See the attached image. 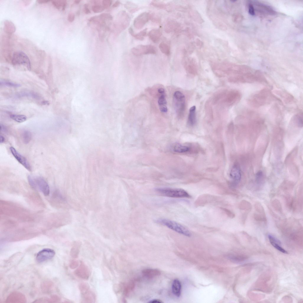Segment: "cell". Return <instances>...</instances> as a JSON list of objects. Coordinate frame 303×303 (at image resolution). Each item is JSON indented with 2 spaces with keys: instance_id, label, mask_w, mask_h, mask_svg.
<instances>
[{
  "instance_id": "30bf717a",
  "label": "cell",
  "mask_w": 303,
  "mask_h": 303,
  "mask_svg": "<svg viewBox=\"0 0 303 303\" xmlns=\"http://www.w3.org/2000/svg\"><path fill=\"white\" fill-rule=\"evenodd\" d=\"M158 92L160 94L158 100L160 111L162 113H166L168 112V109L164 89L163 88H160L158 89Z\"/></svg>"
},
{
  "instance_id": "52a82bcc",
  "label": "cell",
  "mask_w": 303,
  "mask_h": 303,
  "mask_svg": "<svg viewBox=\"0 0 303 303\" xmlns=\"http://www.w3.org/2000/svg\"><path fill=\"white\" fill-rule=\"evenodd\" d=\"M151 19V14L145 12L142 13L137 16L134 22V27L137 29L143 28Z\"/></svg>"
},
{
  "instance_id": "3957f363",
  "label": "cell",
  "mask_w": 303,
  "mask_h": 303,
  "mask_svg": "<svg viewBox=\"0 0 303 303\" xmlns=\"http://www.w3.org/2000/svg\"><path fill=\"white\" fill-rule=\"evenodd\" d=\"M271 93L267 89H263L252 96L249 100V104L255 107L263 105L271 99Z\"/></svg>"
},
{
  "instance_id": "5bb4252c",
  "label": "cell",
  "mask_w": 303,
  "mask_h": 303,
  "mask_svg": "<svg viewBox=\"0 0 303 303\" xmlns=\"http://www.w3.org/2000/svg\"><path fill=\"white\" fill-rule=\"evenodd\" d=\"M162 33L158 29H154L151 30L148 33L150 39L154 43L158 42L162 37Z\"/></svg>"
},
{
  "instance_id": "f1b7e54d",
  "label": "cell",
  "mask_w": 303,
  "mask_h": 303,
  "mask_svg": "<svg viewBox=\"0 0 303 303\" xmlns=\"http://www.w3.org/2000/svg\"><path fill=\"white\" fill-rule=\"evenodd\" d=\"M28 179L29 183L31 187L36 189L38 186L35 178L29 175L28 176Z\"/></svg>"
},
{
  "instance_id": "9a60e30c",
  "label": "cell",
  "mask_w": 303,
  "mask_h": 303,
  "mask_svg": "<svg viewBox=\"0 0 303 303\" xmlns=\"http://www.w3.org/2000/svg\"><path fill=\"white\" fill-rule=\"evenodd\" d=\"M172 292L176 297H179L181 295L182 284L180 281L178 279H174L172 286Z\"/></svg>"
},
{
  "instance_id": "4fadbf2b",
  "label": "cell",
  "mask_w": 303,
  "mask_h": 303,
  "mask_svg": "<svg viewBox=\"0 0 303 303\" xmlns=\"http://www.w3.org/2000/svg\"><path fill=\"white\" fill-rule=\"evenodd\" d=\"M142 274L145 277L151 279L160 276L161 274V272L157 269H148L142 271Z\"/></svg>"
},
{
  "instance_id": "e0dca14e",
  "label": "cell",
  "mask_w": 303,
  "mask_h": 303,
  "mask_svg": "<svg viewBox=\"0 0 303 303\" xmlns=\"http://www.w3.org/2000/svg\"><path fill=\"white\" fill-rule=\"evenodd\" d=\"M196 120V108L195 106H194L191 107L189 109L188 123L190 126H193L195 124Z\"/></svg>"
},
{
  "instance_id": "f35d334b",
  "label": "cell",
  "mask_w": 303,
  "mask_h": 303,
  "mask_svg": "<svg viewBox=\"0 0 303 303\" xmlns=\"http://www.w3.org/2000/svg\"><path fill=\"white\" fill-rule=\"evenodd\" d=\"M249 14L252 15H254L255 14L254 7L251 4H249Z\"/></svg>"
},
{
  "instance_id": "4316f807",
  "label": "cell",
  "mask_w": 303,
  "mask_h": 303,
  "mask_svg": "<svg viewBox=\"0 0 303 303\" xmlns=\"http://www.w3.org/2000/svg\"><path fill=\"white\" fill-rule=\"evenodd\" d=\"M175 23L172 21H169L165 26V31L167 33H170L174 31L175 28Z\"/></svg>"
},
{
  "instance_id": "f6af8a7d",
  "label": "cell",
  "mask_w": 303,
  "mask_h": 303,
  "mask_svg": "<svg viewBox=\"0 0 303 303\" xmlns=\"http://www.w3.org/2000/svg\"><path fill=\"white\" fill-rule=\"evenodd\" d=\"M5 140V139L4 137L2 136H1V141H0V143L1 144L3 143L4 142Z\"/></svg>"
},
{
  "instance_id": "603a6c76",
  "label": "cell",
  "mask_w": 303,
  "mask_h": 303,
  "mask_svg": "<svg viewBox=\"0 0 303 303\" xmlns=\"http://www.w3.org/2000/svg\"><path fill=\"white\" fill-rule=\"evenodd\" d=\"M22 136L23 142L25 144H28L32 138L31 133L28 130L25 131L23 132Z\"/></svg>"
},
{
  "instance_id": "4dcf8cb0",
  "label": "cell",
  "mask_w": 303,
  "mask_h": 303,
  "mask_svg": "<svg viewBox=\"0 0 303 303\" xmlns=\"http://www.w3.org/2000/svg\"><path fill=\"white\" fill-rule=\"evenodd\" d=\"M151 4L155 7L162 9H165L166 7V4L165 3L157 1H153Z\"/></svg>"
},
{
  "instance_id": "1f68e13d",
  "label": "cell",
  "mask_w": 303,
  "mask_h": 303,
  "mask_svg": "<svg viewBox=\"0 0 303 303\" xmlns=\"http://www.w3.org/2000/svg\"><path fill=\"white\" fill-rule=\"evenodd\" d=\"M92 9L94 12L96 13L102 12L105 9L103 6L101 5H95L92 7Z\"/></svg>"
},
{
  "instance_id": "f546056e",
  "label": "cell",
  "mask_w": 303,
  "mask_h": 303,
  "mask_svg": "<svg viewBox=\"0 0 303 303\" xmlns=\"http://www.w3.org/2000/svg\"><path fill=\"white\" fill-rule=\"evenodd\" d=\"M18 96L19 97H32L33 98H38L39 96L38 95L33 93L23 92L19 94L18 95Z\"/></svg>"
},
{
  "instance_id": "ac0fdd59",
  "label": "cell",
  "mask_w": 303,
  "mask_h": 303,
  "mask_svg": "<svg viewBox=\"0 0 303 303\" xmlns=\"http://www.w3.org/2000/svg\"><path fill=\"white\" fill-rule=\"evenodd\" d=\"M52 3L53 6L57 9L62 11L65 10L67 5V1L64 0L53 1H52Z\"/></svg>"
},
{
  "instance_id": "d590c367",
  "label": "cell",
  "mask_w": 303,
  "mask_h": 303,
  "mask_svg": "<svg viewBox=\"0 0 303 303\" xmlns=\"http://www.w3.org/2000/svg\"><path fill=\"white\" fill-rule=\"evenodd\" d=\"M102 6L105 9L109 8L112 4V1L111 0H104L102 1Z\"/></svg>"
},
{
  "instance_id": "7402d4cb",
  "label": "cell",
  "mask_w": 303,
  "mask_h": 303,
  "mask_svg": "<svg viewBox=\"0 0 303 303\" xmlns=\"http://www.w3.org/2000/svg\"><path fill=\"white\" fill-rule=\"evenodd\" d=\"M5 29L6 31L8 33L14 32L15 31V27L12 22L7 21L5 23Z\"/></svg>"
},
{
  "instance_id": "8d00e7d4",
  "label": "cell",
  "mask_w": 303,
  "mask_h": 303,
  "mask_svg": "<svg viewBox=\"0 0 303 303\" xmlns=\"http://www.w3.org/2000/svg\"><path fill=\"white\" fill-rule=\"evenodd\" d=\"M273 205L275 209L277 210L280 211L281 210V207L280 202L277 200H274Z\"/></svg>"
},
{
  "instance_id": "bcb514c9",
  "label": "cell",
  "mask_w": 303,
  "mask_h": 303,
  "mask_svg": "<svg viewBox=\"0 0 303 303\" xmlns=\"http://www.w3.org/2000/svg\"><path fill=\"white\" fill-rule=\"evenodd\" d=\"M80 1H77V0H76V1H74V3L75 4H78L80 3Z\"/></svg>"
},
{
  "instance_id": "5b68a950",
  "label": "cell",
  "mask_w": 303,
  "mask_h": 303,
  "mask_svg": "<svg viewBox=\"0 0 303 303\" xmlns=\"http://www.w3.org/2000/svg\"><path fill=\"white\" fill-rule=\"evenodd\" d=\"M12 62L15 65H22L26 68L29 70L31 69L30 61L25 53L22 51L15 52L13 54Z\"/></svg>"
},
{
  "instance_id": "d6a6232c",
  "label": "cell",
  "mask_w": 303,
  "mask_h": 303,
  "mask_svg": "<svg viewBox=\"0 0 303 303\" xmlns=\"http://www.w3.org/2000/svg\"><path fill=\"white\" fill-rule=\"evenodd\" d=\"M255 208L256 211L260 214L265 216V212L264 209L260 203H257L255 204Z\"/></svg>"
},
{
  "instance_id": "e575fe53",
  "label": "cell",
  "mask_w": 303,
  "mask_h": 303,
  "mask_svg": "<svg viewBox=\"0 0 303 303\" xmlns=\"http://www.w3.org/2000/svg\"><path fill=\"white\" fill-rule=\"evenodd\" d=\"M256 181L258 184H260L263 181V173L262 171L258 172L256 175Z\"/></svg>"
},
{
  "instance_id": "7bdbcfd3",
  "label": "cell",
  "mask_w": 303,
  "mask_h": 303,
  "mask_svg": "<svg viewBox=\"0 0 303 303\" xmlns=\"http://www.w3.org/2000/svg\"><path fill=\"white\" fill-rule=\"evenodd\" d=\"M120 3H121L119 1H117L113 5L112 7L114 8H116L119 6Z\"/></svg>"
},
{
  "instance_id": "ee69618b",
  "label": "cell",
  "mask_w": 303,
  "mask_h": 303,
  "mask_svg": "<svg viewBox=\"0 0 303 303\" xmlns=\"http://www.w3.org/2000/svg\"><path fill=\"white\" fill-rule=\"evenodd\" d=\"M50 1H45V0H44V1H43V0H41V1H40H40H37L40 4L47 3Z\"/></svg>"
},
{
  "instance_id": "277c9868",
  "label": "cell",
  "mask_w": 303,
  "mask_h": 303,
  "mask_svg": "<svg viewBox=\"0 0 303 303\" xmlns=\"http://www.w3.org/2000/svg\"><path fill=\"white\" fill-rule=\"evenodd\" d=\"M185 98L184 95L179 91L175 92L173 96V102L175 109L178 116L182 118L184 115L186 107Z\"/></svg>"
},
{
  "instance_id": "74e56055",
  "label": "cell",
  "mask_w": 303,
  "mask_h": 303,
  "mask_svg": "<svg viewBox=\"0 0 303 303\" xmlns=\"http://www.w3.org/2000/svg\"><path fill=\"white\" fill-rule=\"evenodd\" d=\"M75 18V14L73 13H69L68 15V21L71 23L72 22Z\"/></svg>"
},
{
  "instance_id": "b9f144b4",
  "label": "cell",
  "mask_w": 303,
  "mask_h": 303,
  "mask_svg": "<svg viewBox=\"0 0 303 303\" xmlns=\"http://www.w3.org/2000/svg\"><path fill=\"white\" fill-rule=\"evenodd\" d=\"M1 132H5L7 131V129L3 124H1Z\"/></svg>"
},
{
  "instance_id": "836d02e7",
  "label": "cell",
  "mask_w": 303,
  "mask_h": 303,
  "mask_svg": "<svg viewBox=\"0 0 303 303\" xmlns=\"http://www.w3.org/2000/svg\"><path fill=\"white\" fill-rule=\"evenodd\" d=\"M105 21L106 20L111 21L113 20V16L110 14L108 13H103L99 15Z\"/></svg>"
},
{
  "instance_id": "8fae6325",
  "label": "cell",
  "mask_w": 303,
  "mask_h": 303,
  "mask_svg": "<svg viewBox=\"0 0 303 303\" xmlns=\"http://www.w3.org/2000/svg\"><path fill=\"white\" fill-rule=\"evenodd\" d=\"M230 176L231 179L236 183H238L241 180L242 173L240 167L237 163L235 164L231 168Z\"/></svg>"
},
{
  "instance_id": "484cf974",
  "label": "cell",
  "mask_w": 303,
  "mask_h": 303,
  "mask_svg": "<svg viewBox=\"0 0 303 303\" xmlns=\"http://www.w3.org/2000/svg\"><path fill=\"white\" fill-rule=\"evenodd\" d=\"M135 286V284L134 282L131 281L129 283L124 289V294L126 295H128L133 290Z\"/></svg>"
},
{
  "instance_id": "2e32d148",
  "label": "cell",
  "mask_w": 303,
  "mask_h": 303,
  "mask_svg": "<svg viewBox=\"0 0 303 303\" xmlns=\"http://www.w3.org/2000/svg\"><path fill=\"white\" fill-rule=\"evenodd\" d=\"M147 29H146L138 33H135L132 27H130L129 31L130 34L133 37L139 40H143L146 37L147 34Z\"/></svg>"
},
{
  "instance_id": "8992f818",
  "label": "cell",
  "mask_w": 303,
  "mask_h": 303,
  "mask_svg": "<svg viewBox=\"0 0 303 303\" xmlns=\"http://www.w3.org/2000/svg\"><path fill=\"white\" fill-rule=\"evenodd\" d=\"M131 51L132 54L135 56L155 54L157 52L155 47L151 45H139L133 48Z\"/></svg>"
},
{
  "instance_id": "d6986e66",
  "label": "cell",
  "mask_w": 303,
  "mask_h": 303,
  "mask_svg": "<svg viewBox=\"0 0 303 303\" xmlns=\"http://www.w3.org/2000/svg\"><path fill=\"white\" fill-rule=\"evenodd\" d=\"M160 51L163 54L167 56H169L170 54V49L169 46L166 43L162 42L160 43L159 46Z\"/></svg>"
},
{
  "instance_id": "ba28073f",
  "label": "cell",
  "mask_w": 303,
  "mask_h": 303,
  "mask_svg": "<svg viewBox=\"0 0 303 303\" xmlns=\"http://www.w3.org/2000/svg\"><path fill=\"white\" fill-rule=\"evenodd\" d=\"M55 252L53 249L49 248H45L39 251L36 257V260L39 263H42L51 259L54 257Z\"/></svg>"
},
{
  "instance_id": "83f0119b",
  "label": "cell",
  "mask_w": 303,
  "mask_h": 303,
  "mask_svg": "<svg viewBox=\"0 0 303 303\" xmlns=\"http://www.w3.org/2000/svg\"><path fill=\"white\" fill-rule=\"evenodd\" d=\"M294 120L298 127H302L303 125L302 115L298 114L296 115L294 117Z\"/></svg>"
},
{
  "instance_id": "ffe728a7",
  "label": "cell",
  "mask_w": 303,
  "mask_h": 303,
  "mask_svg": "<svg viewBox=\"0 0 303 303\" xmlns=\"http://www.w3.org/2000/svg\"><path fill=\"white\" fill-rule=\"evenodd\" d=\"M10 118L15 121L20 123L23 122L27 120L26 116L23 115L11 114L10 115Z\"/></svg>"
},
{
  "instance_id": "cb8c5ba5",
  "label": "cell",
  "mask_w": 303,
  "mask_h": 303,
  "mask_svg": "<svg viewBox=\"0 0 303 303\" xmlns=\"http://www.w3.org/2000/svg\"><path fill=\"white\" fill-rule=\"evenodd\" d=\"M76 273L81 278H87L88 277V274L87 270L85 267L83 266L81 267L79 269L77 270Z\"/></svg>"
},
{
  "instance_id": "7c38bea8",
  "label": "cell",
  "mask_w": 303,
  "mask_h": 303,
  "mask_svg": "<svg viewBox=\"0 0 303 303\" xmlns=\"http://www.w3.org/2000/svg\"><path fill=\"white\" fill-rule=\"evenodd\" d=\"M37 186L45 196H48L50 192L49 186L45 180L42 177H38L35 178Z\"/></svg>"
},
{
  "instance_id": "6da1fadb",
  "label": "cell",
  "mask_w": 303,
  "mask_h": 303,
  "mask_svg": "<svg viewBox=\"0 0 303 303\" xmlns=\"http://www.w3.org/2000/svg\"><path fill=\"white\" fill-rule=\"evenodd\" d=\"M156 222L185 236L190 237L192 236L191 233L187 228L169 219H161L157 220Z\"/></svg>"
},
{
  "instance_id": "60d3db41",
  "label": "cell",
  "mask_w": 303,
  "mask_h": 303,
  "mask_svg": "<svg viewBox=\"0 0 303 303\" xmlns=\"http://www.w3.org/2000/svg\"><path fill=\"white\" fill-rule=\"evenodd\" d=\"M148 302L150 303H162L163 302L160 300L154 299Z\"/></svg>"
},
{
  "instance_id": "ab89813d",
  "label": "cell",
  "mask_w": 303,
  "mask_h": 303,
  "mask_svg": "<svg viewBox=\"0 0 303 303\" xmlns=\"http://www.w3.org/2000/svg\"><path fill=\"white\" fill-rule=\"evenodd\" d=\"M84 10L85 13L86 14H90L91 13V10L88 8V4H86L84 5Z\"/></svg>"
},
{
  "instance_id": "44dd1931",
  "label": "cell",
  "mask_w": 303,
  "mask_h": 303,
  "mask_svg": "<svg viewBox=\"0 0 303 303\" xmlns=\"http://www.w3.org/2000/svg\"><path fill=\"white\" fill-rule=\"evenodd\" d=\"M189 150V148L188 147L179 144L176 145L173 148L174 151L178 153H185L188 151Z\"/></svg>"
},
{
  "instance_id": "d4e9b609",
  "label": "cell",
  "mask_w": 303,
  "mask_h": 303,
  "mask_svg": "<svg viewBox=\"0 0 303 303\" xmlns=\"http://www.w3.org/2000/svg\"><path fill=\"white\" fill-rule=\"evenodd\" d=\"M1 86H6L11 87H18L21 86V85L17 84L5 80H1L0 81Z\"/></svg>"
},
{
  "instance_id": "7a4b0ae2",
  "label": "cell",
  "mask_w": 303,
  "mask_h": 303,
  "mask_svg": "<svg viewBox=\"0 0 303 303\" xmlns=\"http://www.w3.org/2000/svg\"><path fill=\"white\" fill-rule=\"evenodd\" d=\"M155 191L160 195L165 196L174 198H189L190 195L185 190L180 188H158Z\"/></svg>"
},
{
  "instance_id": "9c48e42d",
  "label": "cell",
  "mask_w": 303,
  "mask_h": 303,
  "mask_svg": "<svg viewBox=\"0 0 303 303\" xmlns=\"http://www.w3.org/2000/svg\"><path fill=\"white\" fill-rule=\"evenodd\" d=\"M10 150L15 159L28 170L31 171V168L27 159L18 152L12 147L10 148Z\"/></svg>"
}]
</instances>
